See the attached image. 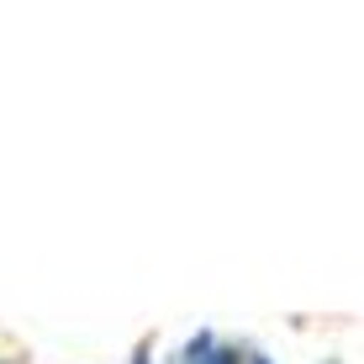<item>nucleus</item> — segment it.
<instances>
[{
    "instance_id": "nucleus-1",
    "label": "nucleus",
    "mask_w": 364,
    "mask_h": 364,
    "mask_svg": "<svg viewBox=\"0 0 364 364\" xmlns=\"http://www.w3.org/2000/svg\"><path fill=\"white\" fill-rule=\"evenodd\" d=\"M248 354L243 348H232V343H222V338H211V333H200L191 338V343L174 354V364H243Z\"/></svg>"
}]
</instances>
